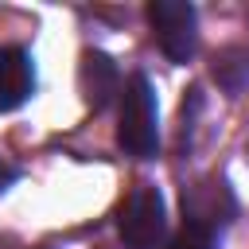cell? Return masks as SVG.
Instances as JSON below:
<instances>
[{
  "label": "cell",
  "instance_id": "2",
  "mask_svg": "<svg viewBox=\"0 0 249 249\" xmlns=\"http://www.w3.org/2000/svg\"><path fill=\"white\" fill-rule=\"evenodd\" d=\"M148 23L156 31L160 51L171 62H187L198 47V19L187 0H152L148 4Z\"/></svg>",
  "mask_w": 249,
  "mask_h": 249
},
{
  "label": "cell",
  "instance_id": "6",
  "mask_svg": "<svg viewBox=\"0 0 249 249\" xmlns=\"http://www.w3.org/2000/svg\"><path fill=\"white\" fill-rule=\"evenodd\" d=\"M218 202H222V206H233V198L226 195L222 183H206V187L183 191V210H187V218H191L195 226L214 230L218 222H226V210H218Z\"/></svg>",
  "mask_w": 249,
  "mask_h": 249
},
{
  "label": "cell",
  "instance_id": "5",
  "mask_svg": "<svg viewBox=\"0 0 249 249\" xmlns=\"http://www.w3.org/2000/svg\"><path fill=\"white\" fill-rule=\"evenodd\" d=\"M117 89H121V74H117L113 58L101 54V51H89L82 58V93H86V101L93 109H105Z\"/></svg>",
  "mask_w": 249,
  "mask_h": 249
},
{
  "label": "cell",
  "instance_id": "9",
  "mask_svg": "<svg viewBox=\"0 0 249 249\" xmlns=\"http://www.w3.org/2000/svg\"><path fill=\"white\" fill-rule=\"evenodd\" d=\"M0 62H4V47H0Z\"/></svg>",
  "mask_w": 249,
  "mask_h": 249
},
{
  "label": "cell",
  "instance_id": "1",
  "mask_svg": "<svg viewBox=\"0 0 249 249\" xmlns=\"http://www.w3.org/2000/svg\"><path fill=\"white\" fill-rule=\"evenodd\" d=\"M117 144L136 156V160H148L156 156V144H160V128H156V93H152V82L144 74H132L121 89V121H117Z\"/></svg>",
  "mask_w": 249,
  "mask_h": 249
},
{
  "label": "cell",
  "instance_id": "8",
  "mask_svg": "<svg viewBox=\"0 0 249 249\" xmlns=\"http://www.w3.org/2000/svg\"><path fill=\"white\" fill-rule=\"evenodd\" d=\"M12 183H16V171H12L8 163H0V195H4V191H8Z\"/></svg>",
  "mask_w": 249,
  "mask_h": 249
},
{
  "label": "cell",
  "instance_id": "7",
  "mask_svg": "<svg viewBox=\"0 0 249 249\" xmlns=\"http://www.w3.org/2000/svg\"><path fill=\"white\" fill-rule=\"evenodd\" d=\"M171 249H218V237H214V230H206V226L183 222V230L171 237Z\"/></svg>",
  "mask_w": 249,
  "mask_h": 249
},
{
  "label": "cell",
  "instance_id": "3",
  "mask_svg": "<svg viewBox=\"0 0 249 249\" xmlns=\"http://www.w3.org/2000/svg\"><path fill=\"white\" fill-rule=\"evenodd\" d=\"M117 230H121V241L128 249H160L163 241V230H167V214H163V198L156 187H136L128 195V202L121 206V218H117Z\"/></svg>",
  "mask_w": 249,
  "mask_h": 249
},
{
  "label": "cell",
  "instance_id": "4",
  "mask_svg": "<svg viewBox=\"0 0 249 249\" xmlns=\"http://www.w3.org/2000/svg\"><path fill=\"white\" fill-rule=\"evenodd\" d=\"M35 89V66L31 54L19 47H4V62H0V113L19 109Z\"/></svg>",
  "mask_w": 249,
  "mask_h": 249
}]
</instances>
